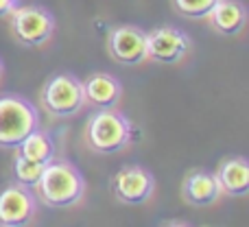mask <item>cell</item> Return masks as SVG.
<instances>
[{"mask_svg": "<svg viewBox=\"0 0 249 227\" xmlns=\"http://www.w3.org/2000/svg\"><path fill=\"white\" fill-rule=\"evenodd\" d=\"M16 7H18V0H0V20L7 17Z\"/></svg>", "mask_w": 249, "mask_h": 227, "instance_id": "17", "label": "cell"}, {"mask_svg": "<svg viewBox=\"0 0 249 227\" xmlns=\"http://www.w3.org/2000/svg\"><path fill=\"white\" fill-rule=\"evenodd\" d=\"M223 190H221L216 175L203 168H195L181 181V199L193 208H210L221 201Z\"/></svg>", "mask_w": 249, "mask_h": 227, "instance_id": "10", "label": "cell"}, {"mask_svg": "<svg viewBox=\"0 0 249 227\" xmlns=\"http://www.w3.org/2000/svg\"><path fill=\"white\" fill-rule=\"evenodd\" d=\"M107 52L116 64L140 66L146 61V33L133 24L112 26L107 33Z\"/></svg>", "mask_w": 249, "mask_h": 227, "instance_id": "9", "label": "cell"}, {"mask_svg": "<svg viewBox=\"0 0 249 227\" xmlns=\"http://www.w3.org/2000/svg\"><path fill=\"white\" fill-rule=\"evenodd\" d=\"M16 151L22 157L31 159V162H37V164H48L57 157L55 142H53L51 136H48L46 131H42V129H35L33 133H29V136L20 142V146H18Z\"/></svg>", "mask_w": 249, "mask_h": 227, "instance_id": "14", "label": "cell"}, {"mask_svg": "<svg viewBox=\"0 0 249 227\" xmlns=\"http://www.w3.org/2000/svg\"><path fill=\"white\" fill-rule=\"evenodd\" d=\"M133 129L127 116L114 109H94L83 129V142L90 151L101 155H114L131 144Z\"/></svg>", "mask_w": 249, "mask_h": 227, "instance_id": "2", "label": "cell"}, {"mask_svg": "<svg viewBox=\"0 0 249 227\" xmlns=\"http://www.w3.org/2000/svg\"><path fill=\"white\" fill-rule=\"evenodd\" d=\"M173 9L188 20H208L216 0H171Z\"/></svg>", "mask_w": 249, "mask_h": 227, "instance_id": "16", "label": "cell"}, {"mask_svg": "<svg viewBox=\"0 0 249 227\" xmlns=\"http://www.w3.org/2000/svg\"><path fill=\"white\" fill-rule=\"evenodd\" d=\"M86 177L68 159H53L44 166L42 177L33 186L37 203L53 210H70L77 208L86 197Z\"/></svg>", "mask_w": 249, "mask_h": 227, "instance_id": "1", "label": "cell"}, {"mask_svg": "<svg viewBox=\"0 0 249 227\" xmlns=\"http://www.w3.org/2000/svg\"><path fill=\"white\" fill-rule=\"evenodd\" d=\"M2 79H4V64H2V59H0V83H2Z\"/></svg>", "mask_w": 249, "mask_h": 227, "instance_id": "18", "label": "cell"}, {"mask_svg": "<svg viewBox=\"0 0 249 227\" xmlns=\"http://www.w3.org/2000/svg\"><path fill=\"white\" fill-rule=\"evenodd\" d=\"M37 216V197L29 186L13 181L0 190V225L26 227L35 223Z\"/></svg>", "mask_w": 249, "mask_h": 227, "instance_id": "8", "label": "cell"}, {"mask_svg": "<svg viewBox=\"0 0 249 227\" xmlns=\"http://www.w3.org/2000/svg\"><path fill=\"white\" fill-rule=\"evenodd\" d=\"M216 181L223 194L230 197H245L249 192V162L241 155L225 157L216 166Z\"/></svg>", "mask_w": 249, "mask_h": 227, "instance_id": "13", "label": "cell"}, {"mask_svg": "<svg viewBox=\"0 0 249 227\" xmlns=\"http://www.w3.org/2000/svg\"><path fill=\"white\" fill-rule=\"evenodd\" d=\"M44 166H46V164L31 162V159L22 157V155L16 151V157H13V175H16V181H20V184L33 188V186L37 184V179L42 177Z\"/></svg>", "mask_w": 249, "mask_h": 227, "instance_id": "15", "label": "cell"}, {"mask_svg": "<svg viewBox=\"0 0 249 227\" xmlns=\"http://www.w3.org/2000/svg\"><path fill=\"white\" fill-rule=\"evenodd\" d=\"M83 83L86 105L94 109H114L121 105L123 83L109 72H94Z\"/></svg>", "mask_w": 249, "mask_h": 227, "instance_id": "11", "label": "cell"}, {"mask_svg": "<svg viewBox=\"0 0 249 227\" xmlns=\"http://www.w3.org/2000/svg\"><path fill=\"white\" fill-rule=\"evenodd\" d=\"M39 107L53 118H72L86 107L83 83L70 72L53 74L39 90Z\"/></svg>", "mask_w": 249, "mask_h": 227, "instance_id": "4", "label": "cell"}, {"mask_svg": "<svg viewBox=\"0 0 249 227\" xmlns=\"http://www.w3.org/2000/svg\"><path fill=\"white\" fill-rule=\"evenodd\" d=\"M35 129H39V112L29 99L20 94L0 96V149L16 151Z\"/></svg>", "mask_w": 249, "mask_h": 227, "instance_id": "3", "label": "cell"}, {"mask_svg": "<svg viewBox=\"0 0 249 227\" xmlns=\"http://www.w3.org/2000/svg\"><path fill=\"white\" fill-rule=\"evenodd\" d=\"M114 199L124 206H144L155 194V177L149 168L131 164L124 166L109 181Z\"/></svg>", "mask_w": 249, "mask_h": 227, "instance_id": "7", "label": "cell"}, {"mask_svg": "<svg viewBox=\"0 0 249 227\" xmlns=\"http://www.w3.org/2000/svg\"><path fill=\"white\" fill-rule=\"evenodd\" d=\"M9 33L20 46L26 48H44L57 31V20L48 9L35 4H18L7 16Z\"/></svg>", "mask_w": 249, "mask_h": 227, "instance_id": "5", "label": "cell"}, {"mask_svg": "<svg viewBox=\"0 0 249 227\" xmlns=\"http://www.w3.org/2000/svg\"><path fill=\"white\" fill-rule=\"evenodd\" d=\"M193 51V39L177 26H158L146 33V61L155 64H181Z\"/></svg>", "mask_w": 249, "mask_h": 227, "instance_id": "6", "label": "cell"}, {"mask_svg": "<svg viewBox=\"0 0 249 227\" xmlns=\"http://www.w3.org/2000/svg\"><path fill=\"white\" fill-rule=\"evenodd\" d=\"M212 29L221 35H241L247 26V9L241 0H216L214 9L208 16Z\"/></svg>", "mask_w": 249, "mask_h": 227, "instance_id": "12", "label": "cell"}]
</instances>
